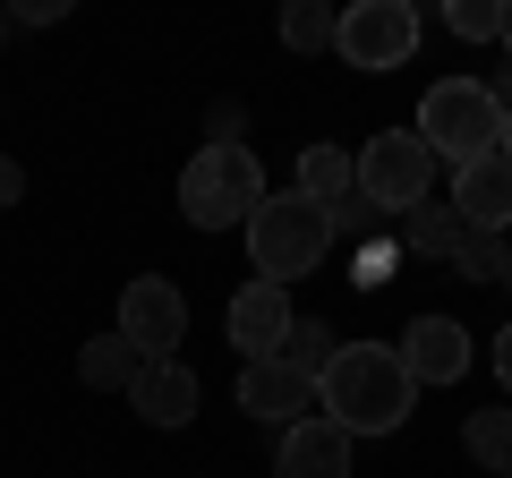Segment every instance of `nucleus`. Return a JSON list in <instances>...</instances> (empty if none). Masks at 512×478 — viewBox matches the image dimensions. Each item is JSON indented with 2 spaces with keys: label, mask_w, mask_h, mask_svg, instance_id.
I'll return each instance as SVG.
<instances>
[{
  "label": "nucleus",
  "mask_w": 512,
  "mask_h": 478,
  "mask_svg": "<svg viewBox=\"0 0 512 478\" xmlns=\"http://www.w3.org/2000/svg\"><path fill=\"white\" fill-rule=\"evenodd\" d=\"M410 402H419V385H410V368L384 342H342L333 368L316 376V410H325L342 436H393V427L410 419Z\"/></svg>",
  "instance_id": "1"
},
{
  "label": "nucleus",
  "mask_w": 512,
  "mask_h": 478,
  "mask_svg": "<svg viewBox=\"0 0 512 478\" xmlns=\"http://www.w3.org/2000/svg\"><path fill=\"white\" fill-rule=\"evenodd\" d=\"M333 248V214L299 188H265V205L248 214V257H256V282H282L291 291L299 274H316Z\"/></svg>",
  "instance_id": "2"
},
{
  "label": "nucleus",
  "mask_w": 512,
  "mask_h": 478,
  "mask_svg": "<svg viewBox=\"0 0 512 478\" xmlns=\"http://www.w3.org/2000/svg\"><path fill=\"white\" fill-rule=\"evenodd\" d=\"M265 205V171H256V154L239 146H197L180 171V214L197 222V231H248V214Z\"/></svg>",
  "instance_id": "3"
},
{
  "label": "nucleus",
  "mask_w": 512,
  "mask_h": 478,
  "mask_svg": "<svg viewBox=\"0 0 512 478\" xmlns=\"http://www.w3.org/2000/svg\"><path fill=\"white\" fill-rule=\"evenodd\" d=\"M410 137H419L436 163H478V154H495V137H504V111H495V94L478 86V77H436L419 103V120H410Z\"/></svg>",
  "instance_id": "4"
},
{
  "label": "nucleus",
  "mask_w": 512,
  "mask_h": 478,
  "mask_svg": "<svg viewBox=\"0 0 512 478\" xmlns=\"http://www.w3.org/2000/svg\"><path fill=\"white\" fill-rule=\"evenodd\" d=\"M350 188H359L367 214H410V205H427V188H436V154L410 129H376L350 154Z\"/></svg>",
  "instance_id": "5"
},
{
  "label": "nucleus",
  "mask_w": 512,
  "mask_h": 478,
  "mask_svg": "<svg viewBox=\"0 0 512 478\" xmlns=\"http://www.w3.org/2000/svg\"><path fill=\"white\" fill-rule=\"evenodd\" d=\"M410 52H419V9L410 0H350V9H333V60L384 77Z\"/></svg>",
  "instance_id": "6"
},
{
  "label": "nucleus",
  "mask_w": 512,
  "mask_h": 478,
  "mask_svg": "<svg viewBox=\"0 0 512 478\" xmlns=\"http://www.w3.org/2000/svg\"><path fill=\"white\" fill-rule=\"evenodd\" d=\"M120 333L128 350H137V359H180V342H188V299H180V282H163V274H137L120 291Z\"/></svg>",
  "instance_id": "7"
},
{
  "label": "nucleus",
  "mask_w": 512,
  "mask_h": 478,
  "mask_svg": "<svg viewBox=\"0 0 512 478\" xmlns=\"http://www.w3.org/2000/svg\"><path fill=\"white\" fill-rule=\"evenodd\" d=\"M410 368V385H461L470 376V325L461 316H410V333H402V350H393Z\"/></svg>",
  "instance_id": "8"
},
{
  "label": "nucleus",
  "mask_w": 512,
  "mask_h": 478,
  "mask_svg": "<svg viewBox=\"0 0 512 478\" xmlns=\"http://www.w3.org/2000/svg\"><path fill=\"white\" fill-rule=\"evenodd\" d=\"M453 214H461V231H478V239L512 231V163L504 154H478V163L453 171Z\"/></svg>",
  "instance_id": "9"
},
{
  "label": "nucleus",
  "mask_w": 512,
  "mask_h": 478,
  "mask_svg": "<svg viewBox=\"0 0 512 478\" xmlns=\"http://www.w3.org/2000/svg\"><path fill=\"white\" fill-rule=\"evenodd\" d=\"M274 478H350V436L325 419V410L291 419L282 427V453H274Z\"/></svg>",
  "instance_id": "10"
},
{
  "label": "nucleus",
  "mask_w": 512,
  "mask_h": 478,
  "mask_svg": "<svg viewBox=\"0 0 512 478\" xmlns=\"http://www.w3.org/2000/svg\"><path fill=\"white\" fill-rule=\"evenodd\" d=\"M282 333H291V291H282V282H248V291L231 299V350L256 368V359L282 350Z\"/></svg>",
  "instance_id": "11"
},
{
  "label": "nucleus",
  "mask_w": 512,
  "mask_h": 478,
  "mask_svg": "<svg viewBox=\"0 0 512 478\" xmlns=\"http://www.w3.org/2000/svg\"><path fill=\"white\" fill-rule=\"evenodd\" d=\"M308 402H316V385H308V376H291L282 359H256V368L239 376V410H248V419H265V427L308 419Z\"/></svg>",
  "instance_id": "12"
},
{
  "label": "nucleus",
  "mask_w": 512,
  "mask_h": 478,
  "mask_svg": "<svg viewBox=\"0 0 512 478\" xmlns=\"http://www.w3.org/2000/svg\"><path fill=\"white\" fill-rule=\"evenodd\" d=\"M128 402H137V419H154V427H188V419H197V402H205V385L180 368V359H154V368H137Z\"/></svg>",
  "instance_id": "13"
},
{
  "label": "nucleus",
  "mask_w": 512,
  "mask_h": 478,
  "mask_svg": "<svg viewBox=\"0 0 512 478\" xmlns=\"http://www.w3.org/2000/svg\"><path fill=\"white\" fill-rule=\"evenodd\" d=\"M333 350H342V333H333L325 316H291V333H282V350H274V359H282L291 376H308V385H316V376L333 368Z\"/></svg>",
  "instance_id": "14"
},
{
  "label": "nucleus",
  "mask_w": 512,
  "mask_h": 478,
  "mask_svg": "<svg viewBox=\"0 0 512 478\" xmlns=\"http://www.w3.org/2000/svg\"><path fill=\"white\" fill-rule=\"evenodd\" d=\"M461 453L478 461V470H495V478H512V410H470L461 419Z\"/></svg>",
  "instance_id": "15"
},
{
  "label": "nucleus",
  "mask_w": 512,
  "mask_h": 478,
  "mask_svg": "<svg viewBox=\"0 0 512 478\" xmlns=\"http://www.w3.org/2000/svg\"><path fill=\"white\" fill-rule=\"evenodd\" d=\"M137 368H146V359H137L120 333H103V342L77 350V376H86V393H128V385H137Z\"/></svg>",
  "instance_id": "16"
},
{
  "label": "nucleus",
  "mask_w": 512,
  "mask_h": 478,
  "mask_svg": "<svg viewBox=\"0 0 512 478\" xmlns=\"http://www.w3.org/2000/svg\"><path fill=\"white\" fill-rule=\"evenodd\" d=\"M291 188H299V197H316V205H342V197H350V154H342V146H308Z\"/></svg>",
  "instance_id": "17"
},
{
  "label": "nucleus",
  "mask_w": 512,
  "mask_h": 478,
  "mask_svg": "<svg viewBox=\"0 0 512 478\" xmlns=\"http://www.w3.org/2000/svg\"><path fill=\"white\" fill-rule=\"evenodd\" d=\"M402 239H410V248H427V257H453V248H461V214L427 197V205H410V214H402Z\"/></svg>",
  "instance_id": "18"
},
{
  "label": "nucleus",
  "mask_w": 512,
  "mask_h": 478,
  "mask_svg": "<svg viewBox=\"0 0 512 478\" xmlns=\"http://www.w3.org/2000/svg\"><path fill=\"white\" fill-rule=\"evenodd\" d=\"M444 26H453L461 43H504L512 9H504V0H453V9H444Z\"/></svg>",
  "instance_id": "19"
},
{
  "label": "nucleus",
  "mask_w": 512,
  "mask_h": 478,
  "mask_svg": "<svg viewBox=\"0 0 512 478\" xmlns=\"http://www.w3.org/2000/svg\"><path fill=\"white\" fill-rule=\"evenodd\" d=\"M282 43L291 52H333V9L325 0H291L282 9Z\"/></svg>",
  "instance_id": "20"
},
{
  "label": "nucleus",
  "mask_w": 512,
  "mask_h": 478,
  "mask_svg": "<svg viewBox=\"0 0 512 478\" xmlns=\"http://www.w3.org/2000/svg\"><path fill=\"white\" fill-rule=\"evenodd\" d=\"M453 274H461V282H495V274H504V239H478V231H461V248H453Z\"/></svg>",
  "instance_id": "21"
},
{
  "label": "nucleus",
  "mask_w": 512,
  "mask_h": 478,
  "mask_svg": "<svg viewBox=\"0 0 512 478\" xmlns=\"http://www.w3.org/2000/svg\"><path fill=\"white\" fill-rule=\"evenodd\" d=\"M350 282H367V291H376V282H393V248H384V239H367L359 257H350Z\"/></svg>",
  "instance_id": "22"
},
{
  "label": "nucleus",
  "mask_w": 512,
  "mask_h": 478,
  "mask_svg": "<svg viewBox=\"0 0 512 478\" xmlns=\"http://www.w3.org/2000/svg\"><path fill=\"white\" fill-rule=\"evenodd\" d=\"M69 0H9V26H60Z\"/></svg>",
  "instance_id": "23"
},
{
  "label": "nucleus",
  "mask_w": 512,
  "mask_h": 478,
  "mask_svg": "<svg viewBox=\"0 0 512 478\" xmlns=\"http://www.w3.org/2000/svg\"><path fill=\"white\" fill-rule=\"evenodd\" d=\"M18 197H26V171L9 163V154H0V205H18Z\"/></svg>",
  "instance_id": "24"
},
{
  "label": "nucleus",
  "mask_w": 512,
  "mask_h": 478,
  "mask_svg": "<svg viewBox=\"0 0 512 478\" xmlns=\"http://www.w3.org/2000/svg\"><path fill=\"white\" fill-rule=\"evenodd\" d=\"M495 385H504V393H512V325H504V333H495Z\"/></svg>",
  "instance_id": "25"
},
{
  "label": "nucleus",
  "mask_w": 512,
  "mask_h": 478,
  "mask_svg": "<svg viewBox=\"0 0 512 478\" xmlns=\"http://www.w3.org/2000/svg\"><path fill=\"white\" fill-rule=\"evenodd\" d=\"M495 154H504V163H512V111H504V137H495Z\"/></svg>",
  "instance_id": "26"
},
{
  "label": "nucleus",
  "mask_w": 512,
  "mask_h": 478,
  "mask_svg": "<svg viewBox=\"0 0 512 478\" xmlns=\"http://www.w3.org/2000/svg\"><path fill=\"white\" fill-rule=\"evenodd\" d=\"M9 35H18V26H9V0H0V43H9Z\"/></svg>",
  "instance_id": "27"
},
{
  "label": "nucleus",
  "mask_w": 512,
  "mask_h": 478,
  "mask_svg": "<svg viewBox=\"0 0 512 478\" xmlns=\"http://www.w3.org/2000/svg\"><path fill=\"white\" fill-rule=\"evenodd\" d=\"M495 282H504V291H512V248H504V274H495Z\"/></svg>",
  "instance_id": "28"
},
{
  "label": "nucleus",
  "mask_w": 512,
  "mask_h": 478,
  "mask_svg": "<svg viewBox=\"0 0 512 478\" xmlns=\"http://www.w3.org/2000/svg\"><path fill=\"white\" fill-rule=\"evenodd\" d=\"M504 52H512V26H504Z\"/></svg>",
  "instance_id": "29"
}]
</instances>
